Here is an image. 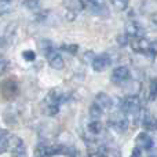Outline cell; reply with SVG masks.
I'll return each mask as SVG.
<instances>
[{
  "label": "cell",
  "instance_id": "9a60e30c",
  "mask_svg": "<svg viewBox=\"0 0 157 157\" xmlns=\"http://www.w3.org/2000/svg\"><path fill=\"white\" fill-rule=\"evenodd\" d=\"M102 113H103L102 109H101L95 102H92V105L90 106V117H91L92 120H99V117L102 116Z\"/></svg>",
  "mask_w": 157,
  "mask_h": 157
},
{
  "label": "cell",
  "instance_id": "30bf717a",
  "mask_svg": "<svg viewBox=\"0 0 157 157\" xmlns=\"http://www.w3.org/2000/svg\"><path fill=\"white\" fill-rule=\"evenodd\" d=\"M136 147H139L141 150H150L155 145V141L150 135H147L146 132H141L135 139Z\"/></svg>",
  "mask_w": 157,
  "mask_h": 157
},
{
  "label": "cell",
  "instance_id": "8992f818",
  "mask_svg": "<svg viewBox=\"0 0 157 157\" xmlns=\"http://www.w3.org/2000/svg\"><path fill=\"white\" fill-rule=\"evenodd\" d=\"M110 124H112V127H113L114 130L123 132V131H125L128 128V125H130V117H128L124 112L117 113V114H114V116H112Z\"/></svg>",
  "mask_w": 157,
  "mask_h": 157
},
{
  "label": "cell",
  "instance_id": "7402d4cb",
  "mask_svg": "<svg viewBox=\"0 0 157 157\" xmlns=\"http://www.w3.org/2000/svg\"><path fill=\"white\" fill-rule=\"evenodd\" d=\"M131 157H142V150L139 149V147H135L132 152V155H131Z\"/></svg>",
  "mask_w": 157,
  "mask_h": 157
},
{
  "label": "cell",
  "instance_id": "ffe728a7",
  "mask_svg": "<svg viewBox=\"0 0 157 157\" xmlns=\"http://www.w3.org/2000/svg\"><path fill=\"white\" fill-rule=\"evenodd\" d=\"M25 7L30 8V10H35V8H39V2L37 0H25Z\"/></svg>",
  "mask_w": 157,
  "mask_h": 157
},
{
  "label": "cell",
  "instance_id": "5bb4252c",
  "mask_svg": "<svg viewBox=\"0 0 157 157\" xmlns=\"http://www.w3.org/2000/svg\"><path fill=\"white\" fill-rule=\"evenodd\" d=\"M142 125H144L146 130H155L157 127V121L155 117L149 116V114H145V116L142 117Z\"/></svg>",
  "mask_w": 157,
  "mask_h": 157
},
{
  "label": "cell",
  "instance_id": "603a6c76",
  "mask_svg": "<svg viewBox=\"0 0 157 157\" xmlns=\"http://www.w3.org/2000/svg\"><path fill=\"white\" fill-rule=\"evenodd\" d=\"M14 157H26V156H25V153L21 150V152H17V155L14 156Z\"/></svg>",
  "mask_w": 157,
  "mask_h": 157
},
{
  "label": "cell",
  "instance_id": "8fae6325",
  "mask_svg": "<svg viewBox=\"0 0 157 157\" xmlns=\"http://www.w3.org/2000/svg\"><path fill=\"white\" fill-rule=\"evenodd\" d=\"M95 103H97L98 106H99L101 109H102L103 112L108 110V109L112 108V105H113V101H112V98L109 97L106 92H99V94L95 97Z\"/></svg>",
  "mask_w": 157,
  "mask_h": 157
},
{
  "label": "cell",
  "instance_id": "3957f363",
  "mask_svg": "<svg viewBox=\"0 0 157 157\" xmlns=\"http://www.w3.org/2000/svg\"><path fill=\"white\" fill-rule=\"evenodd\" d=\"M24 142L17 135H2L0 136V153L4 152H21Z\"/></svg>",
  "mask_w": 157,
  "mask_h": 157
},
{
  "label": "cell",
  "instance_id": "ba28073f",
  "mask_svg": "<svg viewBox=\"0 0 157 157\" xmlns=\"http://www.w3.org/2000/svg\"><path fill=\"white\" fill-rule=\"evenodd\" d=\"M91 62H92V69L95 72H98V73H101V72H105L110 66L112 59L108 54H101V55H97Z\"/></svg>",
  "mask_w": 157,
  "mask_h": 157
},
{
  "label": "cell",
  "instance_id": "52a82bcc",
  "mask_svg": "<svg viewBox=\"0 0 157 157\" xmlns=\"http://www.w3.org/2000/svg\"><path fill=\"white\" fill-rule=\"evenodd\" d=\"M130 44H131V48L135 52L147 55V52H149V50H150V46H152V41L146 40V39L142 36V37H132Z\"/></svg>",
  "mask_w": 157,
  "mask_h": 157
},
{
  "label": "cell",
  "instance_id": "5b68a950",
  "mask_svg": "<svg viewBox=\"0 0 157 157\" xmlns=\"http://www.w3.org/2000/svg\"><path fill=\"white\" fill-rule=\"evenodd\" d=\"M19 87H18V81L15 78H7L2 83L0 86V92H2L4 99H13L18 95Z\"/></svg>",
  "mask_w": 157,
  "mask_h": 157
},
{
  "label": "cell",
  "instance_id": "44dd1931",
  "mask_svg": "<svg viewBox=\"0 0 157 157\" xmlns=\"http://www.w3.org/2000/svg\"><path fill=\"white\" fill-rule=\"evenodd\" d=\"M63 50H66L69 54H76L78 47H77V44H65V46H63Z\"/></svg>",
  "mask_w": 157,
  "mask_h": 157
},
{
  "label": "cell",
  "instance_id": "6da1fadb",
  "mask_svg": "<svg viewBox=\"0 0 157 157\" xmlns=\"http://www.w3.org/2000/svg\"><path fill=\"white\" fill-rule=\"evenodd\" d=\"M40 48L43 50L44 55L47 57V61H48V65L51 66L52 69H57V71H61L65 66V62H63V58L61 57V54L57 51V48L54 47V44L50 40H41L40 41Z\"/></svg>",
  "mask_w": 157,
  "mask_h": 157
},
{
  "label": "cell",
  "instance_id": "2e32d148",
  "mask_svg": "<svg viewBox=\"0 0 157 157\" xmlns=\"http://www.w3.org/2000/svg\"><path fill=\"white\" fill-rule=\"evenodd\" d=\"M112 6L114 7V10L117 11H124L130 4V0H110Z\"/></svg>",
  "mask_w": 157,
  "mask_h": 157
},
{
  "label": "cell",
  "instance_id": "9c48e42d",
  "mask_svg": "<svg viewBox=\"0 0 157 157\" xmlns=\"http://www.w3.org/2000/svg\"><path fill=\"white\" fill-rule=\"evenodd\" d=\"M130 78V69L127 66H119L113 71L110 76V80L113 84H123Z\"/></svg>",
  "mask_w": 157,
  "mask_h": 157
},
{
  "label": "cell",
  "instance_id": "4fadbf2b",
  "mask_svg": "<svg viewBox=\"0 0 157 157\" xmlns=\"http://www.w3.org/2000/svg\"><path fill=\"white\" fill-rule=\"evenodd\" d=\"M87 128H88V132L91 134V135H99L103 131V125L99 120H92Z\"/></svg>",
  "mask_w": 157,
  "mask_h": 157
},
{
  "label": "cell",
  "instance_id": "7c38bea8",
  "mask_svg": "<svg viewBox=\"0 0 157 157\" xmlns=\"http://www.w3.org/2000/svg\"><path fill=\"white\" fill-rule=\"evenodd\" d=\"M125 32H127V36L130 37H142L145 35L144 28L139 24H135V22H130L125 26Z\"/></svg>",
  "mask_w": 157,
  "mask_h": 157
},
{
  "label": "cell",
  "instance_id": "277c9868",
  "mask_svg": "<svg viewBox=\"0 0 157 157\" xmlns=\"http://www.w3.org/2000/svg\"><path fill=\"white\" fill-rule=\"evenodd\" d=\"M121 109L127 116H134L141 112V99L136 95H128L127 98L123 99Z\"/></svg>",
  "mask_w": 157,
  "mask_h": 157
},
{
  "label": "cell",
  "instance_id": "ac0fdd59",
  "mask_svg": "<svg viewBox=\"0 0 157 157\" xmlns=\"http://www.w3.org/2000/svg\"><path fill=\"white\" fill-rule=\"evenodd\" d=\"M157 98V78H152L149 84V99L155 101Z\"/></svg>",
  "mask_w": 157,
  "mask_h": 157
},
{
  "label": "cell",
  "instance_id": "7a4b0ae2",
  "mask_svg": "<svg viewBox=\"0 0 157 157\" xmlns=\"http://www.w3.org/2000/svg\"><path fill=\"white\" fill-rule=\"evenodd\" d=\"M63 99V92L59 88H52L51 91L47 92L46 98H44V110L47 114L54 116L59 112L61 102Z\"/></svg>",
  "mask_w": 157,
  "mask_h": 157
},
{
  "label": "cell",
  "instance_id": "cb8c5ba5",
  "mask_svg": "<svg viewBox=\"0 0 157 157\" xmlns=\"http://www.w3.org/2000/svg\"><path fill=\"white\" fill-rule=\"evenodd\" d=\"M155 130H156V141H157V127L155 128Z\"/></svg>",
  "mask_w": 157,
  "mask_h": 157
},
{
  "label": "cell",
  "instance_id": "e0dca14e",
  "mask_svg": "<svg viewBox=\"0 0 157 157\" xmlns=\"http://www.w3.org/2000/svg\"><path fill=\"white\" fill-rule=\"evenodd\" d=\"M13 10V3L11 0H0V15L10 13Z\"/></svg>",
  "mask_w": 157,
  "mask_h": 157
},
{
  "label": "cell",
  "instance_id": "d6986e66",
  "mask_svg": "<svg viewBox=\"0 0 157 157\" xmlns=\"http://www.w3.org/2000/svg\"><path fill=\"white\" fill-rule=\"evenodd\" d=\"M22 57H24L25 61H29V62H32V61H35L36 54L32 51V50H26V51L22 52Z\"/></svg>",
  "mask_w": 157,
  "mask_h": 157
}]
</instances>
